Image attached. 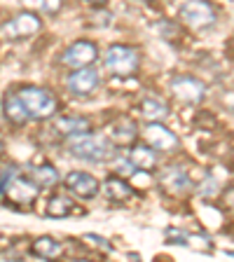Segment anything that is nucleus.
Instances as JSON below:
<instances>
[{"label": "nucleus", "mask_w": 234, "mask_h": 262, "mask_svg": "<svg viewBox=\"0 0 234 262\" xmlns=\"http://www.w3.org/2000/svg\"><path fill=\"white\" fill-rule=\"evenodd\" d=\"M68 155L80 162L89 164H103L113 157V143L105 134H94V131H84L80 136L68 138L66 143Z\"/></svg>", "instance_id": "1"}, {"label": "nucleus", "mask_w": 234, "mask_h": 262, "mask_svg": "<svg viewBox=\"0 0 234 262\" xmlns=\"http://www.w3.org/2000/svg\"><path fill=\"white\" fill-rule=\"evenodd\" d=\"M19 98H22L24 108H26L28 117L35 122H42V120H49L56 115V108H59V101L56 96L49 89L45 87H35V84H28V87H22L19 89Z\"/></svg>", "instance_id": "2"}, {"label": "nucleus", "mask_w": 234, "mask_h": 262, "mask_svg": "<svg viewBox=\"0 0 234 262\" xmlns=\"http://www.w3.org/2000/svg\"><path fill=\"white\" fill-rule=\"evenodd\" d=\"M103 63L115 77H131L136 75L138 66H141V54H138L136 47L117 42L105 49Z\"/></svg>", "instance_id": "3"}, {"label": "nucleus", "mask_w": 234, "mask_h": 262, "mask_svg": "<svg viewBox=\"0 0 234 262\" xmlns=\"http://www.w3.org/2000/svg\"><path fill=\"white\" fill-rule=\"evenodd\" d=\"M180 21L192 31H208L218 24V7L211 0H187L180 7Z\"/></svg>", "instance_id": "4"}, {"label": "nucleus", "mask_w": 234, "mask_h": 262, "mask_svg": "<svg viewBox=\"0 0 234 262\" xmlns=\"http://www.w3.org/2000/svg\"><path fill=\"white\" fill-rule=\"evenodd\" d=\"M169 92L176 101L185 105H199L206 98V84L192 75H176L169 82Z\"/></svg>", "instance_id": "5"}, {"label": "nucleus", "mask_w": 234, "mask_h": 262, "mask_svg": "<svg viewBox=\"0 0 234 262\" xmlns=\"http://www.w3.org/2000/svg\"><path fill=\"white\" fill-rule=\"evenodd\" d=\"M42 31V21H40V16H35V12L26 10V12H19L5 21L0 26V35L5 40H24V38H31L35 33Z\"/></svg>", "instance_id": "6"}, {"label": "nucleus", "mask_w": 234, "mask_h": 262, "mask_svg": "<svg viewBox=\"0 0 234 262\" xmlns=\"http://www.w3.org/2000/svg\"><path fill=\"white\" fill-rule=\"evenodd\" d=\"M143 143H147L150 147H155L157 152H174L178 150L180 141L169 126H164V122H147L141 131Z\"/></svg>", "instance_id": "7"}, {"label": "nucleus", "mask_w": 234, "mask_h": 262, "mask_svg": "<svg viewBox=\"0 0 234 262\" xmlns=\"http://www.w3.org/2000/svg\"><path fill=\"white\" fill-rule=\"evenodd\" d=\"M98 61V47L92 40H75L61 52V63L68 68H84Z\"/></svg>", "instance_id": "8"}, {"label": "nucleus", "mask_w": 234, "mask_h": 262, "mask_svg": "<svg viewBox=\"0 0 234 262\" xmlns=\"http://www.w3.org/2000/svg\"><path fill=\"white\" fill-rule=\"evenodd\" d=\"M101 84V75L96 68L84 66V68H73V73L66 77V87L73 96H92Z\"/></svg>", "instance_id": "9"}, {"label": "nucleus", "mask_w": 234, "mask_h": 262, "mask_svg": "<svg viewBox=\"0 0 234 262\" xmlns=\"http://www.w3.org/2000/svg\"><path fill=\"white\" fill-rule=\"evenodd\" d=\"M63 187L71 194H75L77 199H94L101 192V183L96 176H92L89 171H71L63 178Z\"/></svg>", "instance_id": "10"}, {"label": "nucleus", "mask_w": 234, "mask_h": 262, "mask_svg": "<svg viewBox=\"0 0 234 262\" xmlns=\"http://www.w3.org/2000/svg\"><path fill=\"white\" fill-rule=\"evenodd\" d=\"M159 185L169 192L171 196H183L192 190V180H190V176H187V171L183 169V166L174 164V166H166V169L162 171V176H159Z\"/></svg>", "instance_id": "11"}, {"label": "nucleus", "mask_w": 234, "mask_h": 262, "mask_svg": "<svg viewBox=\"0 0 234 262\" xmlns=\"http://www.w3.org/2000/svg\"><path fill=\"white\" fill-rule=\"evenodd\" d=\"M138 134H141L138 124L131 120V117H126V115H122L113 124H108V131H105V136H108L110 143H115V145H134Z\"/></svg>", "instance_id": "12"}, {"label": "nucleus", "mask_w": 234, "mask_h": 262, "mask_svg": "<svg viewBox=\"0 0 234 262\" xmlns=\"http://www.w3.org/2000/svg\"><path fill=\"white\" fill-rule=\"evenodd\" d=\"M103 194L108 202L122 204V202H126V199L134 196V187H131V183L124 178V176L113 173L103 180Z\"/></svg>", "instance_id": "13"}, {"label": "nucleus", "mask_w": 234, "mask_h": 262, "mask_svg": "<svg viewBox=\"0 0 234 262\" xmlns=\"http://www.w3.org/2000/svg\"><path fill=\"white\" fill-rule=\"evenodd\" d=\"M3 113H5V120L14 126H24L28 120H31L26 108H24V103H22V98H19V94L10 92V89H7L5 96H3Z\"/></svg>", "instance_id": "14"}, {"label": "nucleus", "mask_w": 234, "mask_h": 262, "mask_svg": "<svg viewBox=\"0 0 234 262\" xmlns=\"http://www.w3.org/2000/svg\"><path fill=\"white\" fill-rule=\"evenodd\" d=\"M129 159L136 169H143V171L157 169V150L150 147L147 143H134V145H129Z\"/></svg>", "instance_id": "15"}, {"label": "nucleus", "mask_w": 234, "mask_h": 262, "mask_svg": "<svg viewBox=\"0 0 234 262\" xmlns=\"http://www.w3.org/2000/svg\"><path fill=\"white\" fill-rule=\"evenodd\" d=\"M92 129L87 117H80V115H66V117H59L54 122V131L59 136H66V138H73V136H80L84 131Z\"/></svg>", "instance_id": "16"}, {"label": "nucleus", "mask_w": 234, "mask_h": 262, "mask_svg": "<svg viewBox=\"0 0 234 262\" xmlns=\"http://www.w3.org/2000/svg\"><path fill=\"white\" fill-rule=\"evenodd\" d=\"M169 105L164 103L162 98H143L141 101V115H143V120L147 122H164L166 117H169Z\"/></svg>", "instance_id": "17"}, {"label": "nucleus", "mask_w": 234, "mask_h": 262, "mask_svg": "<svg viewBox=\"0 0 234 262\" xmlns=\"http://www.w3.org/2000/svg\"><path fill=\"white\" fill-rule=\"evenodd\" d=\"M26 173L31 176V178L42 187V190L45 187H54L56 183L61 180L56 166H52V164H38V166H31V169H26Z\"/></svg>", "instance_id": "18"}, {"label": "nucleus", "mask_w": 234, "mask_h": 262, "mask_svg": "<svg viewBox=\"0 0 234 262\" xmlns=\"http://www.w3.org/2000/svg\"><path fill=\"white\" fill-rule=\"evenodd\" d=\"M28 253L35 257H42V260H52V257H56L61 253V244L54 236H40V239H35L31 244Z\"/></svg>", "instance_id": "19"}, {"label": "nucleus", "mask_w": 234, "mask_h": 262, "mask_svg": "<svg viewBox=\"0 0 234 262\" xmlns=\"http://www.w3.org/2000/svg\"><path fill=\"white\" fill-rule=\"evenodd\" d=\"M73 213V202L66 194H52L47 206H45V215L49 218H66Z\"/></svg>", "instance_id": "20"}, {"label": "nucleus", "mask_w": 234, "mask_h": 262, "mask_svg": "<svg viewBox=\"0 0 234 262\" xmlns=\"http://www.w3.org/2000/svg\"><path fill=\"white\" fill-rule=\"evenodd\" d=\"M22 5L42 16H56L63 10V0H22Z\"/></svg>", "instance_id": "21"}, {"label": "nucleus", "mask_w": 234, "mask_h": 262, "mask_svg": "<svg viewBox=\"0 0 234 262\" xmlns=\"http://www.w3.org/2000/svg\"><path fill=\"white\" fill-rule=\"evenodd\" d=\"M82 241H89L94 248H98V251H105V253L113 251V246L108 244V239H105V236H101V234H94V232H87V234L82 236Z\"/></svg>", "instance_id": "22"}, {"label": "nucleus", "mask_w": 234, "mask_h": 262, "mask_svg": "<svg viewBox=\"0 0 234 262\" xmlns=\"http://www.w3.org/2000/svg\"><path fill=\"white\" fill-rule=\"evenodd\" d=\"M134 171H136V166L131 164L129 157H122V159H117V162H115V173H117V176H124V178H126V176H131Z\"/></svg>", "instance_id": "23"}, {"label": "nucleus", "mask_w": 234, "mask_h": 262, "mask_svg": "<svg viewBox=\"0 0 234 262\" xmlns=\"http://www.w3.org/2000/svg\"><path fill=\"white\" fill-rule=\"evenodd\" d=\"M87 5H94V7H103V5H108V0H84Z\"/></svg>", "instance_id": "24"}, {"label": "nucleus", "mask_w": 234, "mask_h": 262, "mask_svg": "<svg viewBox=\"0 0 234 262\" xmlns=\"http://www.w3.org/2000/svg\"><path fill=\"white\" fill-rule=\"evenodd\" d=\"M3 150H5V143H3V141H0V152H3Z\"/></svg>", "instance_id": "25"}, {"label": "nucleus", "mask_w": 234, "mask_h": 262, "mask_svg": "<svg viewBox=\"0 0 234 262\" xmlns=\"http://www.w3.org/2000/svg\"><path fill=\"white\" fill-rule=\"evenodd\" d=\"M227 255H229V257H234V251H227Z\"/></svg>", "instance_id": "26"}, {"label": "nucleus", "mask_w": 234, "mask_h": 262, "mask_svg": "<svg viewBox=\"0 0 234 262\" xmlns=\"http://www.w3.org/2000/svg\"><path fill=\"white\" fill-rule=\"evenodd\" d=\"M232 47H234V38H232Z\"/></svg>", "instance_id": "27"}, {"label": "nucleus", "mask_w": 234, "mask_h": 262, "mask_svg": "<svg viewBox=\"0 0 234 262\" xmlns=\"http://www.w3.org/2000/svg\"><path fill=\"white\" fill-rule=\"evenodd\" d=\"M0 173H3V166H0Z\"/></svg>", "instance_id": "28"}]
</instances>
